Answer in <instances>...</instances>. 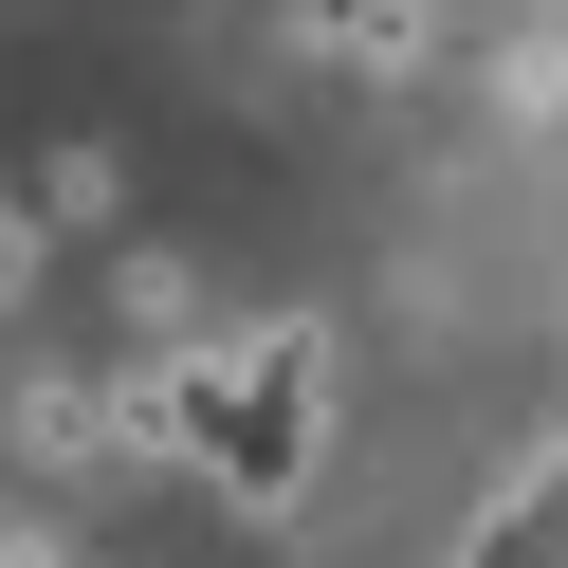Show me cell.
Instances as JSON below:
<instances>
[{"label": "cell", "instance_id": "5", "mask_svg": "<svg viewBox=\"0 0 568 568\" xmlns=\"http://www.w3.org/2000/svg\"><path fill=\"white\" fill-rule=\"evenodd\" d=\"M0 568H74V550H55V531H0Z\"/></svg>", "mask_w": 568, "mask_h": 568}, {"label": "cell", "instance_id": "1", "mask_svg": "<svg viewBox=\"0 0 568 568\" xmlns=\"http://www.w3.org/2000/svg\"><path fill=\"white\" fill-rule=\"evenodd\" d=\"M111 404H129L148 458H202L221 514H294V495L331 477V331H312V312H275V331H239V348H165Z\"/></svg>", "mask_w": 568, "mask_h": 568}, {"label": "cell", "instance_id": "4", "mask_svg": "<svg viewBox=\"0 0 568 568\" xmlns=\"http://www.w3.org/2000/svg\"><path fill=\"white\" fill-rule=\"evenodd\" d=\"M19 275H38V221H19V202H0V312H19Z\"/></svg>", "mask_w": 568, "mask_h": 568}, {"label": "cell", "instance_id": "2", "mask_svg": "<svg viewBox=\"0 0 568 568\" xmlns=\"http://www.w3.org/2000/svg\"><path fill=\"white\" fill-rule=\"evenodd\" d=\"M458 568H568V440H550V458H531V477L477 514V550H458Z\"/></svg>", "mask_w": 568, "mask_h": 568}, {"label": "cell", "instance_id": "3", "mask_svg": "<svg viewBox=\"0 0 568 568\" xmlns=\"http://www.w3.org/2000/svg\"><path fill=\"white\" fill-rule=\"evenodd\" d=\"M294 38L348 55V74H404V55H422V0H294Z\"/></svg>", "mask_w": 568, "mask_h": 568}]
</instances>
